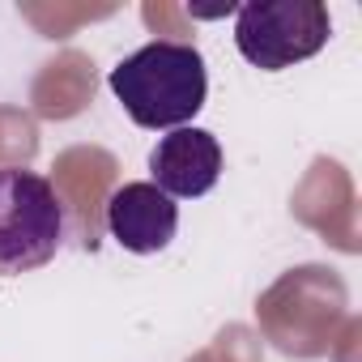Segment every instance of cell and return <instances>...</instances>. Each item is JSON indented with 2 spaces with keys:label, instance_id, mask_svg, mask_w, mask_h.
I'll use <instances>...</instances> for the list:
<instances>
[{
  "label": "cell",
  "instance_id": "cell-5",
  "mask_svg": "<svg viewBox=\"0 0 362 362\" xmlns=\"http://www.w3.org/2000/svg\"><path fill=\"white\" fill-rule=\"evenodd\" d=\"M107 230L124 252L158 256L179 235V205L145 179H132L107 197Z\"/></svg>",
  "mask_w": 362,
  "mask_h": 362
},
{
  "label": "cell",
  "instance_id": "cell-2",
  "mask_svg": "<svg viewBox=\"0 0 362 362\" xmlns=\"http://www.w3.org/2000/svg\"><path fill=\"white\" fill-rule=\"evenodd\" d=\"M64 201L56 184L26 166H0V277H22L64 247Z\"/></svg>",
  "mask_w": 362,
  "mask_h": 362
},
{
  "label": "cell",
  "instance_id": "cell-3",
  "mask_svg": "<svg viewBox=\"0 0 362 362\" xmlns=\"http://www.w3.org/2000/svg\"><path fill=\"white\" fill-rule=\"evenodd\" d=\"M332 18L324 0H252L235 13V47L260 73L294 69L328 47Z\"/></svg>",
  "mask_w": 362,
  "mask_h": 362
},
{
  "label": "cell",
  "instance_id": "cell-1",
  "mask_svg": "<svg viewBox=\"0 0 362 362\" xmlns=\"http://www.w3.org/2000/svg\"><path fill=\"white\" fill-rule=\"evenodd\" d=\"M107 86L128 119L149 132L188 128L209 98L205 56L179 39H153L136 47L107 73Z\"/></svg>",
  "mask_w": 362,
  "mask_h": 362
},
{
  "label": "cell",
  "instance_id": "cell-4",
  "mask_svg": "<svg viewBox=\"0 0 362 362\" xmlns=\"http://www.w3.org/2000/svg\"><path fill=\"white\" fill-rule=\"evenodd\" d=\"M149 184L170 201H197L222 179V145L209 128H170L149 149Z\"/></svg>",
  "mask_w": 362,
  "mask_h": 362
}]
</instances>
